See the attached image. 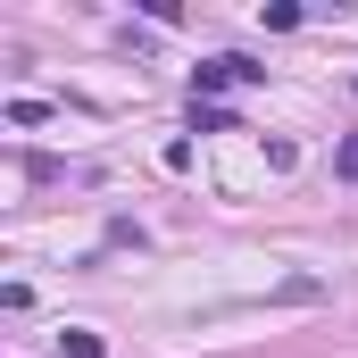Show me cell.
I'll return each mask as SVG.
<instances>
[{"instance_id":"obj_1","label":"cell","mask_w":358,"mask_h":358,"mask_svg":"<svg viewBox=\"0 0 358 358\" xmlns=\"http://www.w3.org/2000/svg\"><path fill=\"white\" fill-rule=\"evenodd\" d=\"M259 76H267L259 59H208L200 67V92H234V84H259Z\"/></svg>"},{"instance_id":"obj_3","label":"cell","mask_w":358,"mask_h":358,"mask_svg":"<svg viewBox=\"0 0 358 358\" xmlns=\"http://www.w3.org/2000/svg\"><path fill=\"white\" fill-rule=\"evenodd\" d=\"M59 342H67V358H100V334H84V325H67Z\"/></svg>"},{"instance_id":"obj_2","label":"cell","mask_w":358,"mask_h":358,"mask_svg":"<svg viewBox=\"0 0 358 358\" xmlns=\"http://www.w3.org/2000/svg\"><path fill=\"white\" fill-rule=\"evenodd\" d=\"M275 300H292V308H308V300H325V283H308V275H292V283H283Z\"/></svg>"},{"instance_id":"obj_4","label":"cell","mask_w":358,"mask_h":358,"mask_svg":"<svg viewBox=\"0 0 358 358\" xmlns=\"http://www.w3.org/2000/svg\"><path fill=\"white\" fill-rule=\"evenodd\" d=\"M334 176L358 183V134H342V150H334Z\"/></svg>"}]
</instances>
